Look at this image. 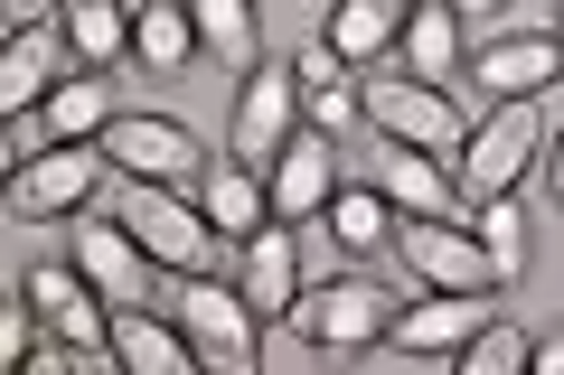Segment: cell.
<instances>
[{
  "label": "cell",
  "instance_id": "6da1fadb",
  "mask_svg": "<svg viewBox=\"0 0 564 375\" xmlns=\"http://www.w3.org/2000/svg\"><path fill=\"white\" fill-rule=\"evenodd\" d=\"M358 113H367L377 141H404V151H433V159H452L470 141L462 103H452L443 85H423V76H367L358 85Z\"/></svg>",
  "mask_w": 564,
  "mask_h": 375
},
{
  "label": "cell",
  "instance_id": "7a4b0ae2",
  "mask_svg": "<svg viewBox=\"0 0 564 375\" xmlns=\"http://www.w3.org/2000/svg\"><path fill=\"white\" fill-rule=\"evenodd\" d=\"M161 310L180 319L188 338H198V356H207V366H226V375H245V366H254V300H245L236 282H217V273H198V263H188V273L161 291Z\"/></svg>",
  "mask_w": 564,
  "mask_h": 375
},
{
  "label": "cell",
  "instance_id": "3957f363",
  "mask_svg": "<svg viewBox=\"0 0 564 375\" xmlns=\"http://www.w3.org/2000/svg\"><path fill=\"white\" fill-rule=\"evenodd\" d=\"M302 66H282V57H263V66H245V85H236V122H226V151L245 159V169H273L282 151H292V132H302Z\"/></svg>",
  "mask_w": 564,
  "mask_h": 375
},
{
  "label": "cell",
  "instance_id": "277c9868",
  "mask_svg": "<svg viewBox=\"0 0 564 375\" xmlns=\"http://www.w3.org/2000/svg\"><path fill=\"white\" fill-rule=\"evenodd\" d=\"M395 310L404 300L386 291V282H367V273H339V282H321V291H302V338L321 356H358V348H386V329H395Z\"/></svg>",
  "mask_w": 564,
  "mask_h": 375
},
{
  "label": "cell",
  "instance_id": "5b68a950",
  "mask_svg": "<svg viewBox=\"0 0 564 375\" xmlns=\"http://www.w3.org/2000/svg\"><path fill=\"white\" fill-rule=\"evenodd\" d=\"M95 141L113 159V178H141V188H198V169H207L198 132L170 122V113H113Z\"/></svg>",
  "mask_w": 564,
  "mask_h": 375
},
{
  "label": "cell",
  "instance_id": "8992f818",
  "mask_svg": "<svg viewBox=\"0 0 564 375\" xmlns=\"http://www.w3.org/2000/svg\"><path fill=\"white\" fill-rule=\"evenodd\" d=\"M536 151H545V122H536V103H499V113H489L480 132L462 141V151H452V188H462V198L480 207V198H499V188H518Z\"/></svg>",
  "mask_w": 564,
  "mask_h": 375
},
{
  "label": "cell",
  "instance_id": "52a82bcc",
  "mask_svg": "<svg viewBox=\"0 0 564 375\" xmlns=\"http://www.w3.org/2000/svg\"><path fill=\"white\" fill-rule=\"evenodd\" d=\"M20 291L39 300L47 338H57L66 356H113V300H104L95 282L76 273V254H66V263H29V273H20Z\"/></svg>",
  "mask_w": 564,
  "mask_h": 375
},
{
  "label": "cell",
  "instance_id": "ba28073f",
  "mask_svg": "<svg viewBox=\"0 0 564 375\" xmlns=\"http://www.w3.org/2000/svg\"><path fill=\"white\" fill-rule=\"evenodd\" d=\"M395 263L414 282H433V291H508L499 282V263H489V244L480 235H462V225H443V217H395Z\"/></svg>",
  "mask_w": 564,
  "mask_h": 375
},
{
  "label": "cell",
  "instance_id": "9c48e42d",
  "mask_svg": "<svg viewBox=\"0 0 564 375\" xmlns=\"http://www.w3.org/2000/svg\"><path fill=\"white\" fill-rule=\"evenodd\" d=\"M113 169L104 159V141H57L47 159H29V169H10V217L47 225V217H76L85 198H95V178Z\"/></svg>",
  "mask_w": 564,
  "mask_h": 375
},
{
  "label": "cell",
  "instance_id": "30bf717a",
  "mask_svg": "<svg viewBox=\"0 0 564 375\" xmlns=\"http://www.w3.org/2000/svg\"><path fill=\"white\" fill-rule=\"evenodd\" d=\"M122 225L141 235V254L161 263V273H188V263H198L207 244H217L188 188H141V178H132V198H122Z\"/></svg>",
  "mask_w": 564,
  "mask_h": 375
},
{
  "label": "cell",
  "instance_id": "8fae6325",
  "mask_svg": "<svg viewBox=\"0 0 564 375\" xmlns=\"http://www.w3.org/2000/svg\"><path fill=\"white\" fill-rule=\"evenodd\" d=\"M339 188H348V178H339V132H321V122H311V132H292V151L263 169V198H273V217H282V225L321 217Z\"/></svg>",
  "mask_w": 564,
  "mask_h": 375
},
{
  "label": "cell",
  "instance_id": "7c38bea8",
  "mask_svg": "<svg viewBox=\"0 0 564 375\" xmlns=\"http://www.w3.org/2000/svg\"><path fill=\"white\" fill-rule=\"evenodd\" d=\"M66 76H76V38H66L57 20H20L10 29V57H0V103H10V113H39Z\"/></svg>",
  "mask_w": 564,
  "mask_h": 375
},
{
  "label": "cell",
  "instance_id": "4fadbf2b",
  "mask_svg": "<svg viewBox=\"0 0 564 375\" xmlns=\"http://www.w3.org/2000/svg\"><path fill=\"white\" fill-rule=\"evenodd\" d=\"M188 198H198V217H207V235H217V244H254L263 225H273V198H263V178L245 169L236 151H217V159H207Z\"/></svg>",
  "mask_w": 564,
  "mask_h": 375
},
{
  "label": "cell",
  "instance_id": "5bb4252c",
  "mask_svg": "<svg viewBox=\"0 0 564 375\" xmlns=\"http://www.w3.org/2000/svg\"><path fill=\"white\" fill-rule=\"evenodd\" d=\"M76 273L95 282V291L113 300V310H141L161 263L141 254V235H132V225H76Z\"/></svg>",
  "mask_w": 564,
  "mask_h": 375
},
{
  "label": "cell",
  "instance_id": "9a60e30c",
  "mask_svg": "<svg viewBox=\"0 0 564 375\" xmlns=\"http://www.w3.org/2000/svg\"><path fill=\"white\" fill-rule=\"evenodd\" d=\"M236 291L254 300V319H292L302 310V244H292V225H263L254 244H245V273H236Z\"/></svg>",
  "mask_w": 564,
  "mask_h": 375
},
{
  "label": "cell",
  "instance_id": "2e32d148",
  "mask_svg": "<svg viewBox=\"0 0 564 375\" xmlns=\"http://www.w3.org/2000/svg\"><path fill=\"white\" fill-rule=\"evenodd\" d=\"M489 319V300L480 291H433V300H414V310H395V329H386V348H404V356H462V338Z\"/></svg>",
  "mask_w": 564,
  "mask_h": 375
},
{
  "label": "cell",
  "instance_id": "e0dca14e",
  "mask_svg": "<svg viewBox=\"0 0 564 375\" xmlns=\"http://www.w3.org/2000/svg\"><path fill=\"white\" fill-rule=\"evenodd\" d=\"M404 20H414V0H329V20H321V38L339 47L348 66H377V57H395Z\"/></svg>",
  "mask_w": 564,
  "mask_h": 375
},
{
  "label": "cell",
  "instance_id": "ac0fdd59",
  "mask_svg": "<svg viewBox=\"0 0 564 375\" xmlns=\"http://www.w3.org/2000/svg\"><path fill=\"white\" fill-rule=\"evenodd\" d=\"M470 76H480L489 103H536L545 85L564 76V47H555V38H499L480 66H470Z\"/></svg>",
  "mask_w": 564,
  "mask_h": 375
},
{
  "label": "cell",
  "instance_id": "d6986e66",
  "mask_svg": "<svg viewBox=\"0 0 564 375\" xmlns=\"http://www.w3.org/2000/svg\"><path fill=\"white\" fill-rule=\"evenodd\" d=\"M113 356L141 375H188L198 366V338L180 319H151V300H141V310H113Z\"/></svg>",
  "mask_w": 564,
  "mask_h": 375
},
{
  "label": "cell",
  "instance_id": "ffe728a7",
  "mask_svg": "<svg viewBox=\"0 0 564 375\" xmlns=\"http://www.w3.org/2000/svg\"><path fill=\"white\" fill-rule=\"evenodd\" d=\"M395 57H404V76L452 85V76H462V10H452V0H414V20H404Z\"/></svg>",
  "mask_w": 564,
  "mask_h": 375
},
{
  "label": "cell",
  "instance_id": "44dd1931",
  "mask_svg": "<svg viewBox=\"0 0 564 375\" xmlns=\"http://www.w3.org/2000/svg\"><path fill=\"white\" fill-rule=\"evenodd\" d=\"M377 188H386L395 217H443V207H452V169L433 151H404V141L377 151Z\"/></svg>",
  "mask_w": 564,
  "mask_h": 375
},
{
  "label": "cell",
  "instance_id": "7402d4cb",
  "mask_svg": "<svg viewBox=\"0 0 564 375\" xmlns=\"http://www.w3.org/2000/svg\"><path fill=\"white\" fill-rule=\"evenodd\" d=\"M57 29L76 38V66H85V76H113V57L132 47V0H66Z\"/></svg>",
  "mask_w": 564,
  "mask_h": 375
},
{
  "label": "cell",
  "instance_id": "603a6c76",
  "mask_svg": "<svg viewBox=\"0 0 564 375\" xmlns=\"http://www.w3.org/2000/svg\"><path fill=\"white\" fill-rule=\"evenodd\" d=\"M188 47H198V20H188V0H132V57L151 76H180Z\"/></svg>",
  "mask_w": 564,
  "mask_h": 375
},
{
  "label": "cell",
  "instance_id": "cb8c5ba5",
  "mask_svg": "<svg viewBox=\"0 0 564 375\" xmlns=\"http://www.w3.org/2000/svg\"><path fill=\"white\" fill-rule=\"evenodd\" d=\"M321 225H329L339 254H386V244H395V207H386V188H339V198L321 207Z\"/></svg>",
  "mask_w": 564,
  "mask_h": 375
},
{
  "label": "cell",
  "instance_id": "d4e9b609",
  "mask_svg": "<svg viewBox=\"0 0 564 375\" xmlns=\"http://www.w3.org/2000/svg\"><path fill=\"white\" fill-rule=\"evenodd\" d=\"M188 20H198V47H207V57H226L236 76H245V66H263L254 0H188Z\"/></svg>",
  "mask_w": 564,
  "mask_h": 375
},
{
  "label": "cell",
  "instance_id": "484cf974",
  "mask_svg": "<svg viewBox=\"0 0 564 375\" xmlns=\"http://www.w3.org/2000/svg\"><path fill=\"white\" fill-rule=\"evenodd\" d=\"M39 113H47V132H57V141H95L104 122H113V85H104V76H66Z\"/></svg>",
  "mask_w": 564,
  "mask_h": 375
},
{
  "label": "cell",
  "instance_id": "4316f807",
  "mask_svg": "<svg viewBox=\"0 0 564 375\" xmlns=\"http://www.w3.org/2000/svg\"><path fill=\"white\" fill-rule=\"evenodd\" d=\"M480 244H489V263H499V282H518L527 273V217H518V198H480Z\"/></svg>",
  "mask_w": 564,
  "mask_h": 375
},
{
  "label": "cell",
  "instance_id": "83f0119b",
  "mask_svg": "<svg viewBox=\"0 0 564 375\" xmlns=\"http://www.w3.org/2000/svg\"><path fill=\"white\" fill-rule=\"evenodd\" d=\"M527 348H536V338H518V329H499V319H480V329L462 338V375H527Z\"/></svg>",
  "mask_w": 564,
  "mask_h": 375
},
{
  "label": "cell",
  "instance_id": "f1b7e54d",
  "mask_svg": "<svg viewBox=\"0 0 564 375\" xmlns=\"http://www.w3.org/2000/svg\"><path fill=\"white\" fill-rule=\"evenodd\" d=\"M39 329H47V319H39V300H10V310H0V356H10V366H29V356H39Z\"/></svg>",
  "mask_w": 564,
  "mask_h": 375
},
{
  "label": "cell",
  "instance_id": "f546056e",
  "mask_svg": "<svg viewBox=\"0 0 564 375\" xmlns=\"http://www.w3.org/2000/svg\"><path fill=\"white\" fill-rule=\"evenodd\" d=\"M47 151H57L47 113H10V141H0V159H10V169H29V159H47Z\"/></svg>",
  "mask_w": 564,
  "mask_h": 375
},
{
  "label": "cell",
  "instance_id": "4dcf8cb0",
  "mask_svg": "<svg viewBox=\"0 0 564 375\" xmlns=\"http://www.w3.org/2000/svg\"><path fill=\"white\" fill-rule=\"evenodd\" d=\"M527 375H564V329H555V338H536V348H527Z\"/></svg>",
  "mask_w": 564,
  "mask_h": 375
},
{
  "label": "cell",
  "instance_id": "1f68e13d",
  "mask_svg": "<svg viewBox=\"0 0 564 375\" xmlns=\"http://www.w3.org/2000/svg\"><path fill=\"white\" fill-rule=\"evenodd\" d=\"M545 188H555V207H564V132H545Z\"/></svg>",
  "mask_w": 564,
  "mask_h": 375
},
{
  "label": "cell",
  "instance_id": "d6a6232c",
  "mask_svg": "<svg viewBox=\"0 0 564 375\" xmlns=\"http://www.w3.org/2000/svg\"><path fill=\"white\" fill-rule=\"evenodd\" d=\"M57 10H66V0H10V29H20V20H57Z\"/></svg>",
  "mask_w": 564,
  "mask_h": 375
},
{
  "label": "cell",
  "instance_id": "836d02e7",
  "mask_svg": "<svg viewBox=\"0 0 564 375\" xmlns=\"http://www.w3.org/2000/svg\"><path fill=\"white\" fill-rule=\"evenodd\" d=\"M452 10H508V0H452Z\"/></svg>",
  "mask_w": 564,
  "mask_h": 375
},
{
  "label": "cell",
  "instance_id": "e575fe53",
  "mask_svg": "<svg viewBox=\"0 0 564 375\" xmlns=\"http://www.w3.org/2000/svg\"><path fill=\"white\" fill-rule=\"evenodd\" d=\"M555 47H564V29H555Z\"/></svg>",
  "mask_w": 564,
  "mask_h": 375
}]
</instances>
